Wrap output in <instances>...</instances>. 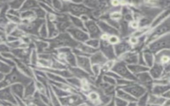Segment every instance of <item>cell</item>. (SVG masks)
<instances>
[{
    "mask_svg": "<svg viewBox=\"0 0 170 106\" xmlns=\"http://www.w3.org/2000/svg\"><path fill=\"white\" fill-rule=\"evenodd\" d=\"M45 41L49 43V48L45 51L47 52L48 51V52H49V51H54L55 49L57 50L64 47L72 49L77 48V46L79 44V43L72 39L67 32L59 33L54 38L45 40Z\"/></svg>",
    "mask_w": 170,
    "mask_h": 106,
    "instance_id": "obj_1",
    "label": "cell"
},
{
    "mask_svg": "<svg viewBox=\"0 0 170 106\" xmlns=\"http://www.w3.org/2000/svg\"><path fill=\"white\" fill-rule=\"evenodd\" d=\"M62 8L61 12H68L69 15L79 17L83 15H88L91 19L92 17V9L86 7L83 4H73L71 1H62Z\"/></svg>",
    "mask_w": 170,
    "mask_h": 106,
    "instance_id": "obj_2",
    "label": "cell"
},
{
    "mask_svg": "<svg viewBox=\"0 0 170 106\" xmlns=\"http://www.w3.org/2000/svg\"><path fill=\"white\" fill-rule=\"evenodd\" d=\"M170 30V18L168 17L162 23L153 28V31L148 33V35L146 37V40L145 42V46H147L151 42L153 41L159 37L163 36L167 33H169Z\"/></svg>",
    "mask_w": 170,
    "mask_h": 106,
    "instance_id": "obj_3",
    "label": "cell"
},
{
    "mask_svg": "<svg viewBox=\"0 0 170 106\" xmlns=\"http://www.w3.org/2000/svg\"><path fill=\"white\" fill-rule=\"evenodd\" d=\"M170 47V35L167 33L151 42L147 45V50H148L154 55L157 52L164 49H169Z\"/></svg>",
    "mask_w": 170,
    "mask_h": 106,
    "instance_id": "obj_4",
    "label": "cell"
},
{
    "mask_svg": "<svg viewBox=\"0 0 170 106\" xmlns=\"http://www.w3.org/2000/svg\"><path fill=\"white\" fill-rule=\"evenodd\" d=\"M111 71L118 74L119 76H120L122 78L130 81H133V82H137L136 76L128 70L127 65L124 63L123 62L116 60L114 66L112 68Z\"/></svg>",
    "mask_w": 170,
    "mask_h": 106,
    "instance_id": "obj_5",
    "label": "cell"
},
{
    "mask_svg": "<svg viewBox=\"0 0 170 106\" xmlns=\"http://www.w3.org/2000/svg\"><path fill=\"white\" fill-rule=\"evenodd\" d=\"M116 88L124 90V92H127L131 95L132 97L137 99L140 98L141 96H143L145 93L147 92L146 88H144L142 86H141L140 84L137 83L136 82L132 83L130 85L116 87Z\"/></svg>",
    "mask_w": 170,
    "mask_h": 106,
    "instance_id": "obj_6",
    "label": "cell"
},
{
    "mask_svg": "<svg viewBox=\"0 0 170 106\" xmlns=\"http://www.w3.org/2000/svg\"><path fill=\"white\" fill-rule=\"evenodd\" d=\"M59 100L62 106H77L85 102L86 97L80 95V93H71L65 97L59 98Z\"/></svg>",
    "mask_w": 170,
    "mask_h": 106,
    "instance_id": "obj_7",
    "label": "cell"
},
{
    "mask_svg": "<svg viewBox=\"0 0 170 106\" xmlns=\"http://www.w3.org/2000/svg\"><path fill=\"white\" fill-rule=\"evenodd\" d=\"M85 29L87 30V33L89 35L90 39H99L101 37L102 33L100 31V28L97 25L96 21L93 19L88 20L84 23Z\"/></svg>",
    "mask_w": 170,
    "mask_h": 106,
    "instance_id": "obj_8",
    "label": "cell"
},
{
    "mask_svg": "<svg viewBox=\"0 0 170 106\" xmlns=\"http://www.w3.org/2000/svg\"><path fill=\"white\" fill-rule=\"evenodd\" d=\"M66 32H67L72 38L78 43H84L87 40L90 39V37L87 32L78 29V28L74 27L72 25L69 27Z\"/></svg>",
    "mask_w": 170,
    "mask_h": 106,
    "instance_id": "obj_9",
    "label": "cell"
},
{
    "mask_svg": "<svg viewBox=\"0 0 170 106\" xmlns=\"http://www.w3.org/2000/svg\"><path fill=\"white\" fill-rule=\"evenodd\" d=\"M99 49L105 55V57L108 59V60H117V58L116 57L114 51V46L110 44L107 40H100V45Z\"/></svg>",
    "mask_w": 170,
    "mask_h": 106,
    "instance_id": "obj_10",
    "label": "cell"
},
{
    "mask_svg": "<svg viewBox=\"0 0 170 106\" xmlns=\"http://www.w3.org/2000/svg\"><path fill=\"white\" fill-rule=\"evenodd\" d=\"M137 79V83L142 86L144 88H146L147 92L150 93L151 90L153 86V79L150 75L148 72H144L135 75Z\"/></svg>",
    "mask_w": 170,
    "mask_h": 106,
    "instance_id": "obj_11",
    "label": "cell"
},
{
    "mask_svg": "<svg viewBox=\"0 0 170 106\" xmlns=\"http://www.w3.org/2000/svg\"><path fill=\"white\" fill-rule=\"evenodd\" d=\"M138 56L139 53L136 51H130L118 57V60L123 62L126 65L136 64L138 62Z\"/></svg>",
    "mask_w": 170,
    "mask_h": 106,
    "instance_id": "obj_12",
    "label": "cell"
},
{
    "mask_svg": "<svg viewBox=\"0 0 170 106\" xmlns=\"http://www.w3.org/2000/svg\"><path fill=\"white\" fill-rule=\"evenodd\" d=\"M77 66L86 72L90 76H93L92 71V64L90 63L89 57H76Z\"/></svg>",
    "mask_w": 170,
    "mask_h": 106,
    "instance_id": "obj_13",
    "label": "cell"
},
{
    "mask_svg": "<svg viewBox=\"0 0 170 106\" xmlns=\"http://www.w3.org/2000/svg\"><path fill=\"white\" fill-rule=\"evenodd\" d=\"M113 46H114V51L116 58L132 50V46L129 43L128 40H122V41H120L118 44Z\"/></svg>",
    "mask_w": 170,
    "mask_h": 106,
    "instance_id": "obj_14",
    "label": "cell"
},
{
    "mask_svg": "<svg viewBox=\"0 0 170 106\" xmlns=\"http://www.w3.org/2000/svg\"><path fill=\"white\" fill-rule=\"evenodd\" d=\"M169 49H164L154 54V62L165 66L169 64Z\"/></svg>",
    "mask_w": 170,
    "mask_h": 106,
    "instance_id": "obj_15",
    "label": "cell"
},
{
    "mask_svg": "<svg viewBox=\"0 0 170 106\" xmlns=\"http://www.w3.org/2000/svg\"><path fill=\"white\" fill-rule=\"evenodd\" d=\"M45 23V19H36L31 23H28L24 26L23 29L27 32L33 33L34 35L39 36V30L43 23Z\"/></svg>",
    "mask_w": 170,
    "mask_h": 106,
    "instance_id": "obj_16",
    "label": "cell"
},
{
    "mask_svg": "<svg viewBox=\"0 0 170 106\" xmlns=\"http://www.w3.org/2000/svg\"><path fill=\"white\" fill-rule=\"evenodd\" d=\"M97 25L100 28L101 32L104 34H106L109 36L111 35H116L119 37V31L114 29V27L109 25L108 23H106L105 21L102 20H97L96 21Z\"/></svg>",
    "mask_w": 170,
    "mask_h": 106,
    "instance_id": "obj_17",
    "label": "cell"
},
{
    "mask_svg": "<svg viewBox=\"0 0 170 106\" xmlns=\"http://www.w3.org/2000/svg\"><path fill=\"white\" fill-rule=\"evenodd\" d=\"M90 63L92 65H99V66H102L105 64L108 60L105 55L100 51L96 52L94 54H91L89 57Z\"/></svg>",
    "mask_w": 170,
    "mask_h": 106,
    "instance_id": "obj_18",
    "label": "cell"
},
{
    "mask_svg": "<svg viewBox=\"0 0 170 106\" xmlns=\"http://www.w3.org/2000/svg\"><path fill=\"white\" fill-rule=\"evenodd\" d=\"M67 69L71 73V74L73 77L77 78H78L80 80L88 79V80H89V82H90L91 76H90L89 74L87 73L85 71L80 69V68H78L77 66H75V67L68 66Z\"/></svg>",
    "mask_w": 170,
    "mask_h": 106,
    "instance_id": "obj_19",
    "label": "cell"
},
{
    "mask_svg": "<svg viewBox=\"0 0 170 106\" xmlns=\"http://www.w3.org/2000/svg\"><path fill=\"white\" fill-rule=\"evenodd\" d=\"M148 72L153 80L159 79L163 73V66L161 64L154 62L153 66L149 68Z\"/></svg>",
    "mask_w": 170,
    "mask_h": 106,
    "instance_id": "obj_20",
    "label": "cell"
},
{
    "mask_svg": "<svg viewBox=\"0 0 170 106\" xmlns=\"http://www.w3.org/2000/svg\"><path fill=\"white\" fill-rule=\"evenodd\" d=\"M169 17V9H166L161 12L152 21V23L150 25L151 29H153L157 25H159L160 23H162L163 21H165L167 18Z\"/></svg>",
    "mask_w": 170,
    "mask_h": 106,
    "instance_id": "obj_21",
    "label": "cell"
},
{
    "mask_svg": "<svg viewBox=\"0 0 170 106\" xmlns=\"http://www.w3.org/2000/svg\"><path fill=\"white\" fill-rule=\"evenodd\" d=\"M115 96L117 98H120L123 100L127 102H136L137 99L134 98V97H132L131 95L129 94L127 92H124V90L116 88V93Z\"/></svg>",
    "mask_w": 170,
    "mask_h": 106,
    "instance_id": "obj_22",
    "label": "cell"
},
{
    "mask_svg": "<svg viewBox=\"0 0 170 106\" xmlns=\"http://www.w3.org/2000/svg\"><path fill=\"white\" fill-rule=\"evenodd\" d=\"M127 68L132 74H134V75L144 72H148L149 70L148 67L146 66H142V65H140L138 64L127 65Z\"/></svg>",
    "mask_w": 170,
    "mask_h": 106,
    "instance_id": "obj_23",
    "label": "cell"
},
{
    "mask_svg": "<svg viewBox=\"0 0 170 106\" xmlns=\"http://www.w3.org/2000/svg\"><path fill=\"white\" fill-rule=\"evenodd\" d=\"M141 54L146 66L149 68L152 67L154 64V55L147 49H145Z\"/></svg>",
    "mask_w": 170,
    "mask_h": 106,
    "instance_id": "obj_24",
    "label": "cell"
},
{
    "mask_svg": "<svg viewBox=\"0 0 170 106\" xmlns=\"http://www.w3.org/2000/svg\"><path fill=\"white\" fill-rule=\"evenodd\" d=\"M170 89L169 85H153L150 93L156 96H162Z\"/></svg>",
    "mask_w": 170,
    "mask_h": 106,
    "instance_id": "obj_25",
    "label": "cell"
},
{
    "mask_svg": "<svg viewBox=\"0 0 170 106\" xmlns=\"http://www.w3.org/2000/svg\"><path fill=\"white\" fill-rule=\"evenodd\" d=\"M45 21L47 31H48V39L54 38V37H56L59 34V31L55 26V24L47 19H45Z\"/></svg>",
    "mask_w": 170,
    "mask_h": 106,
    "instance_id": "obj_26",
    "label": "cell"
},
{
    "mask_svg": "<svg viewBox=\"0 0 170 106\" xmlns=\"http://www.w3.org/2000/svg\"><path fill=\"white\" fill-rule=\"evenodd\" d=\"M65 54V60L68 66L75 67L77 66V60L76 56H75L72 52V50L70 51H68L65 53H63Z\"/></svg>",
    "mask_w": 170,
    "mask_h": 106,
    "instance_id": "obj_27",
    "label": "cell"
},
{
    "mask_svg": "<svg viewBox=\"0 0 170 106\" xmlns=\"http://www.w3.org/2000/svg\"><path fill=\"white\" fill-rule=\"evenodd\" d=\"M166 99L162 96H156L153 95L152 93H149V97H148V102H147V104L148 105H162V104L164 103Z\"/></svg>",
    "mask_w": 170,
    "mask_h": 106,
    "instance_id": "obj_28",
    "label": "cell"
},
{
    "mask_svg": "<svg viewBox=\"0 0 170 106\" xmlns=\"http://www.w3.org/2000/svg\"><path fill=\"white\" fill-rule=\"evenodd\" d=\"M68 19H69V20H70L72 26H74V27L78 28V29H81V30L85 31V32H87V30L86 29H85V27H84V22L80 19L79 17L72 16V15H69V14H68Z\"/></svg>",
    "mask_w": 170,
    "mask_h": 106,
    "instance_id": "obj_29",
    "label": "cell"
},
{
    "mask_svg": "<svg viewBox=\"0 0 170 106\" xmlns=\"http://www.w3.org/2000/svg\"><path fill=\"white\" fill-rule=\"evenodd\" d=\"M77 49L79 50V51H80L81 52H84V54H87L89 56L99 51V49L92 48L89 46L85 45L84 43H79V44H78V45L77 46Z\"/></svg>",
    "mask_w": 170,
    "mask_h": 106,
    "instance_id": "obj_30",
    "label": "cell"
},
{
    "mask_svg": "<svg viewBox=\"0 0 170 106\" xmlns=\"http://www.w3.org/2000/svg\"><path fill=\"white\" fill-rule=\"evenodd\" d=\"M35 45L37 50V52H38L39 54L45 52L49 48V43L43 39L42 40H37L35 41Z\"/></svg>",
    "mask_w": 170,
    "mask_h": 106,
    "instance_id": "obj_31",
    "label": "cell"
},
{
    "mask_svg": "<svg viewBox=\"0 0 170 106\" xmlns=\"http://www.w3.org/2000/svg\"><path fill=\"white\" fill-rule=\"evenodd\" d=\"M46 73V76L48 78V80H51L52 82H59V83H63V84H68L65 78H62L60 76L56 75V74H52V73H49V72H45Z\"/></svg>",
    "mask_w": 170,
    "mask_h": 106,
    "instance_id": "obj_32",
    "label": "cell"
},
{
    "mask_svg": "<svg viewBox=\"0 0 170 106\" xmlns=\"http://www.w3.org/2000/svg\"><path fill=\"white\" fill-rule=\"evenodd\" d=\"M36 92V87L33 81L27 84L26 90H25V97L32 98L34 93Z\"/></svg>",
    "mask_w": 170,
    "mask_h": 106,
    "instance_id": "obj_33",
    "label": "cell"
},
{
    "mask_svg": "<svg viewBox=\"0 0 170 106\" xmlns=\"http://www.w3.org/2000/svg\"><path fill=\"white\" fill-rule=\"evenodd\" d=\"M51 68L53 69H56V70H66L67 69V66L65 64L62 63L61 62H60L56 59L54 55L51 59Z\"/></svg>",
    "mask_w": 170,
    "mask_h": 106,
    "instance_id": "obj_34",
    "label": "cell"
},
{
    "mask_svg": "<svg viewBox=\"0 0 170 106\" xmlns=\"http://www.w3.org/2000/svg\"><path fill=\"white\" fill-rule=\"evenodd\" d=\"M66 80H67V82L69 85L72 86V88H74L77 90L80 89L81 80L80 79L77 78L72 76L71 78H67Z\"/></svg>",
    "mask_w": 170,
    "mask_h": 106,
    "instance_id": "obj_35",
    "label": "cell"
},
{
    "mask_svg": "<svg viewBox=\"0 0 170 106\" xmlns=\"http://www.w3.org/2000/svg\"><path fill=\"white\" fill-rule=\"evenodd\" d=\"M49 98H50V100H51V102L52 106H62L61 103H60L59 100V98L56 97V96L54 92L53 91L50 84L49 86Z\"/></svg>",
    "mask_w": 170,
    "mask_h": 106,
    "instance_id": "obj_36",
    "label": "cell"
},
{
    "mask_svg": "<svg viewBox=\"0 0 170 106\" xmlns=\"http://www.w3.org/2000/svg\"><path fill=\"white\" fill-rule=\"evenodd\" d=\"M50 86H51V88L53 90V91L54 92L56 96V97L58 98H62V97H65V96H67L68 95L71 94V93H68L66 91H64V90H62L61 89H60L57 87H56L53 85H51V84H50Z\"/></svg>",
    "mask_w": 170,
    "mask_h": 106,
    "instance_id": "obj_37",
    "label": "cell"
},
{
    "mask_svg": "<svg viewBox=\"0 0 170 106\" xmlns=\"http://www.w3.org/2000/svg\"><path fill=\"white\" fill-rule=\"evenodd\" d=\"M149 92H147L144 93L143 96H141L140 98L137 99L136 104L137 106H147V102H148Z\"/></svg>",
    "mask_w": 170,
    "mask_h": 106,
    "instance_id": "obj_38",
    "label": "cell"
},
{
    "mask_svg": "<svg viewBox=\"0 0 170 106\" xmlns=\"http://www.w3.org/2000/svg\"><path fill=\"white\" fill-rule=\"evenodd\" d=\"M33 12L35 15L37 17V19H45L47 13L43 9L39 7H37V8L33 9Z\"/></svg>",
    "mask_w": 170,
    "mask_h": 106,
    "instance_id": "obj_39",
    "label": "cell"
},
{
    "mask_svg": "<svg viewBox=\"0 0 170 106\" xmlns=\"http://www.w3.org/2000/svg\"><path fill=\"white\" fill-rule=\"evenodd\" d=\"M33 103L35 104L37 106H49V105L46 104L45 103H44L41 99L39 98V92L38 91H36L35 93H34L33 96Z\"/></svg>",
    "mask_w": 170,
    "mask_h": 106,
    "instance_id": "obj_40",
    "label": "cell"
},
{
    "mask_svg": "<svg viewBox=\"0 0 170 106\" xmlns=\"http://www.w3.org/2000/svg\"><path fill=\"white\" fill-rule=\"evenodd\" d=\"M84 44L90 46V47L92 48L99 49L100 45V40L95 39H89L84 43Z\"/></svg>",
    "mask_w": 170,
    "mask_h": 106,
    "instance_id": "obj_41",
    "label": "cell"
},
{
    "mask_svg": "<svg viewBox=\"0 0 170 106\" xmlns=\"http://www.w3.org/2000/svg\"><path fill=\"white\" fill-rule=\"evenodd\" d=\"M37 7H39V5H38V2H36V1H27L26 3H25V4L23 5V10H27L29 11V9H34L37 8Z\"/></svg>",
    "mask_w": 170,
    "mask_h": 106,
    "instance_id": "obj_42",
    "label": "cell"
},
{
    "mask_svg": "<svg viewBox=\"0 0 170 106\" xmlns=\"http://www.w3.org/2000/svg\"><path fill=\"white\" fill-rule=\"evenodd\" d=\"M39 35L41 37L42 39H46L47 38H48V31H47L46 23H43L41 27H40L39 31Z\"/></svg>",
    "mask_w": 170,
    "mask_h": 106,
    "instance_id": "obj_43",
    "label": "cell"
},
{
    "mask_svg": "<svg viewBox=\"0 0 170 106\" xmlns=\"http://www.w3.org/2000/svg\"><path fill=\"white\" fill-rule=\"evenodd\" d=\"M102 81L104 82L110 84V85L116 86V79H114V78H112L111 76H110L105 75V74H104V75L102 76Z\"/></svg>",
    "mask_w": 170,
    "mask_h": 106,
    "instance_id": "obj_44",
    "label": "cell"
},
{
    "mask_svg": "<svg viewBox=\"0 0 170 106\" xmlns=\"http://www.w3.org/2000/svg\"><path fill=\"white\" fill-rule=\"evenodd\" d=\"M108 17L112 20L119 21L120 20H121L122 19V14L120 13V11H114L112 12V13L108 14Z\"/></svg>",
    "mask_w": 170,
    "mask_h": 106,
    "instance_id": "obj_45",
    "label": "cell"
},
{
    "mask_svg": "<svg viewBox=\"0 0 170 106\" xmlns=\"http://www.w3.org/2000/svg\"><path fill=\"white\" fill-rule=\"evenodd\" d=\"M116 87L130 85V84H132V83L135 82H133V81H130V80L124 79V78H120V79L116 80Z\"/></svg>",
    "mask_w": 170,
    "mask_h": 106,
    "instance_id": "obj_46",
    "label": "cell"
},
{
    "mask_svg": "<svg viewBox=\"0 0 170 106\" xmlns=\"http://www.w3.org/2000/svg\"><path fill=\"white\" fill-rule=\"evenodd\" d=\"M107 41L112 45H115L120 41V37L118 36L111 35L108 37V39L107 40Z\"/></svg>",
    "mask_w": 170,
    "mask_h": 106,
    "instance_id": "obj_47",
    "label": "cell"
},
{
    "mask_svg": "<svg viewBox=\"0 0 170 106\" xmlns=\"http://www.w3.org/2000/svg\"><path fill=\"white\" fill-rule=\"evenodd\" d=\"M153 85H169V80L163 78L153 80Z\"/></svg>",
    "mask_w": 170,
    "mask_h": 106,
    "instance_id": "obj_48",
    "label": "cell"
},
{
    "mask_svg": "<svg viewBox=\"0 0 170 106\" xmlns=\"http://www.w3.org/2000/svg\"><path fill=\"white\" fill-rule=\"evenodd\" d=\"M52 7L55 11H61L62 8V2L61 1H53Z\"/></svg>",
    "mask_w": 170,
    "mask_h": 106,
    "instance_id": "obj_49",
    "label": "cell"
},
{
    "mask_svg": "<svg viewBox=\"0 0 170 106\" xmlns=\"http://www.w3.org/2000/svg\"><path fill=\"white\" fill-rule=\"evenodd\" d=\"M38 53L37 52L36 50H33L32 51V54H31V64L33 65H37V62H38Z\"/></svg>",
    "mask_w": 170,
    "mask_h": 106,
    "instance_id": "obj_50",
    "label": "cell"
},
{
    "mask_svg": "<svg viewBox=\"0 0 170 106\" xmlns=\"http://www.w3.org/2000/svg\"><path fill=\"white\" fill-rule=\"evenodd\" d=\"M114 102L115 106H127L128 103L123 99L116 97V96L114 97Z\"/></svg>",
    "mask_w": 170,
    "mask_h": 106,
    "instance_id": "obj_51",
    "label": "cell"
},
{
    "mask_svg": "<svg viewBox=\"0 0 170 106\" xmlns=\"http://www.w3.org/2000/svg\"><path fill=\"white\" fill-rule=\"evenodd\" d=\"M100 66L99 65H92V71L94 76L96 78L100 74Z\"/></svg>",
    "mask_w": 170,
    "mask_h": 106,
    "instance_id": "obj_52",
    "label": "cell"
},
{
    "mask_svg": "<svg viewBox=\"0 0 170 106\" xmlns=\"http://www.w3.org/2000/svg\"><path fill=\"white\" fill-rule=\"evenodd\" d=\"M128 42L132 46V45L136 46L138 44V38H136V37L132 36L131 37H130V39H129Z\"/></svg>",
    "mask_w": 170,
    "mask_h": 106,
    "instance_id": "obj_53",
    "label": "cell"
},
{
    "mask_svg": "<svg viewBox=\"0 0 170 106\" xmlns=\"http://www.w3.org/2000/svg\"><path fill=\"white\" fill-rule=\"evenodd\" d=\"M129 27H130L131 29H134L136 31V29H138L139 27V24H138V21H132L130 23H129Z\"/></svg>",
    "mask_w": 170,
    "mask_h": 106,
    "instance_id": "obj_54",
    "label": "cell"
},
{
    "mask_svg": "<svg viewBox=\"0 0 170 106\" xmlns=\"http://www.w3.org/2000/svg\"><path fill=\"white\" fill-rule=\"evenodd\" d=\"M162 96L165 99H169V98H170V90H168V91H167L166 92H165Z\"/></svg>",
    "mask_w": 170,
    "mask_h": 106,
    "instance_id": "obj_55",
    "label": "cell"
},
{
    "mask_svg": "<svg viewBox=\"0 0 170 106\" xmlns=\"http://www.w3.org/2000/svg\"><path fill=\"white\" fill-rule=\"evenodd\" d=\"M162 106H170V99H166Z\"/></svg>",
    "mask_w": 170,
    "mask_h": 106,
    "instance_id": "obj_56",
    "label": "cell"
},
{
    "mask_svg": "<svg viewBox=\"0 0 170 106\" xmlns=\"http://www.w3.org/2000/svg\"><path fill=\"white\" fill-rule=\"evenodd\" d=\"M105 106H115L114 102V97H113V98L112 99V100L111 101V102H110L109 104H108L107 105H106Z\"/></svg>",
    "mask_w": 170,
    "mask_h": 106,
    "instance_id": "obj_57",
    "label": "cell"
},
{
    "mask_svg": "<svg viewBox=\"0 0 170 106\" xmlns=\"http://www.w3.org/2000/svg\"><path fill=\"white\" fill-rule=\"evenodd\" d=\"M127 106H137L136 102H129L128 103Z\"/></svg>",
    "mask_w": 170,
    "mask_h": 106,
    "instance_id": "obj_58",
    "label": "cell"
},
{
    "mask_svg": "<svg viewBox=\"0 0 170 106\" xmlns=\"http://www.w3.org/2000/svg\"><path fill=\"white\" fill-rule=\"evenodd\" d=\"M28 106H37V105L35 104H33V102H31V103H30L29 105H28Z\"/></svg>",
    "mask_w": 170,
    "mask_h": 106,
    "instance_id": "obj_59",
    "label": "cell"
},
{
    "mask_svg": "<svg viewBox=\"0 0 170 106\" xmlns=\"http://www.w3.org/2000/svg\"><path fill=\"white\" fill-rule=\"evenodd\" d=\"M150 106H161V105H150Z\"/></svg>",
    "mask_w": 170,
    "mask_h": 106,
    "instance_id": "obj_60",
    "label": "cell"
}]
</instances>
